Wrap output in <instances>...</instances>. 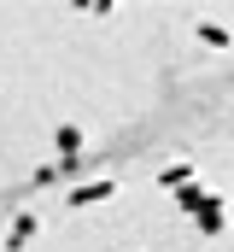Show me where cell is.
<instances>
[{"label": "cell", "instance_id": "obj_1", "mask_svg": "<svg viewBox=\"0 0 234 252\" xmlns=\"http://www.w3.org/2000/svg\"><path fill=\"white\" fill-rule=\"evenodd\" d=\"M117 193V176H94V182H76L70 188V211H88V205H106Z\"/></svg>", "mask_w": 234, "mask_h": 252}, {"label": "cell", "instance_id": "obj_2", "mask_svg": "<svg viewBox=\"0 0 234 252\" xmlns=\"http://www.w3.org/2000/svg\"><path fill=\"white\" fill-rule=\"evenodd\" d=\"M193 217H199V229H205V235H223V217H229V205H223V193H205Z\"/></svg>", "mask_w": 234, "mask_h": 252}, {"label": "cell", "instance_id": "obj_3", "mask_svg": "<svg viewBox=\"0 0 234 252\" xmlns=\"http://www.w3.org/2000/svg\"><path fill=\"white\" fill-rule=\"evenodd\" d=\"M35 229H41V217H35V211H24V217H12V235H6V252H18L24 241H29V235H35Z\"/></svg>", "mask_w": 234, "mask_h": 252}, {"label": "cell", "instance_id": "obj_4", "mask_svg": "<svg viewBox=\"0 0 234 252\" xmlns=\"http://www.w3.org/2000/svg\"><path fill=\"white\" fill-rule=\"evenodd\" d=\"M158 182H164V193H176V188H187V182H193V164H170V170H164Z\"/></svg>", "mask_w": 234, "mask_h": 252}, {"label": "cell", "instance_id": "obj_5", "mask_svg": "<svg viewBox=\"0 0 234 252\" xmlns=\"http://www.w3.org/2000/svg\"><path fill=\"white\" fill-rule=\"evenodd\" d=\"M199 199H205V188H199V182H187V188H176V205H181L187 217L199 211Z\"/></svg>", "mask_w": 234, "mask_h": 252}, {"label": "cell", "instance_id": "obj_6", "mask_svg": "<svg viewBox=\"0 0 234 252\" xmlns=\"http://www.w3.org/2000/svg\"><path fill=\"white\" fill-rule=\"evenodd\" d=\"M199 41H205V47H217V53H223V47H229V30H223V24H199Z\"/></svg>", "mask_w": 234, "mask_h": 252}, {"label": "cell", "instance_id": "obj_7", "mask_svg": "<svg viewBox=\"0 0 234 252\" xmlns=\"http://www.w3.org/2000/svg\"><path fill=\"white\" fill-rule=\"evenodd\" d=\"M58 153H64V158H76V153H82V129H58Z\"/></svg>", "mask_w": 234, "mask_h": 252}]
</instances>
